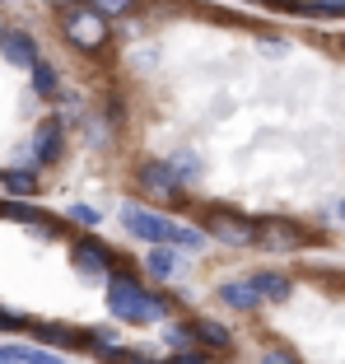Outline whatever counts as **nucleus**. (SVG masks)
Listing matches in <instances>:
<instances>
[{
    "label": "nucleus",
    "mask_w": 345,
    "mask_h": 364,
    "mask_svg": "<svg viewBox=\"0 0 345 364\" xmlns=\"http://www.w3.org/2000/svg\"><path fill=\"white\" fill-rule=\"evenodd\" d=\"M177 159H182L177 168H172V178H177V182H182V178H196V173H201V164H196L192 154H177Z\"/></svg>",
    "instance_id": "19"
},
{
    "label": "nucleus",
    "mask_w": 345,
    "mask_h": 364,
    "mask_svg": "<svg viewBox=\"0 0 345 364\" xmlns=\"http://www.w3.org/2000/svg\"><path fill=\"white\" fill-rule=\"evenodd\" d=\"M192 332L201 336V341H210V350H224V346H229V332L219 327V322H196Z\"/></svg>",
    "instance_id": "14"
},
{
    "label": "nucleus",
    "mask_w": 345,
    "mask_h": 364,
    "mask_svg": "<svg viewBox=\"0 0 345 364\" xmlns=\"http://www.w3.org/2000/svg\"><path fill=\"white\" fill-rule=\"evenodd\" d=\"M141 187L154 196V201H172V196H177V178H172L168 164H145L141 168Z\"/></svg>",
    "instance_id": "5"
},
{
    "label": "nucleus",
    "mask_w": 345,
    "mask_h": 364,
    "mask_svg": "<svg viewBox=\"0 0 345 364\" xmlns=\"http://www.w3.org/2000/svg\"><path fill=\"white\" fill-rule=\"evenodd\" d=\"M84 5L98 14V19H103V14H126L131 5H136V0H84Z\"/></svg>",
    "instance_id": "17"
},
{
    "label": "nucleus",
    "mask_w": 345,
    "mask_h": 364,
    "mask_svg": "<svg viewBox=\"0 0 345 364\" xmlns=\"http://www.w3.org/2000/svg\"><path fill=\"white\" fill-rule=\"evenodd\" d=\"M75 267L89 271V276H103V271H112V257H108L98 243H80V247H75Z\"/></svg>",
    "instance_id": "10"
},
{
    "label": "nucleus",
    "mask_w": 345,
    "mask_h": 364,
    "mask_svg": "<svg viewBox=\"0 0 345 364\" xmlns=\"http://www.w3.org/2000/svg\"><path fill=\"white\" fill-rule=\"evenodd\" d=\"M150 271H154V280H168V276H177V262H172V252L154 247V252H150Z\"/></svg>",
    "instance_id": "15"
},
{
    "label": "nucleus",
    "mask_w": 345,
    "mask_h": 364,
    "mask_svg": "<svg viewBox=\"0 0 345 364\" xmlns=\"http://www.w3.org/2000/svg\"><path fill=\"white\" fill-rule=\"evenodd\" d=\"M257 243H266L270 252H294V247L308 243V234H303L299 225H285V220H266V225L257 229Z\"/></svg>",
    "instance_id": "4"
},
{
    "label": "nucleus",
    "mask_w": 345,
    "mask_h": 364,
    "mask_svg": "<svg viewBox=\"0 0 345 364\" xmlns=\"http://www.w3.org/2000/svg\"><path fill=\"white\" fill-rule=\"evenodd\" d=\"M0 47H5V61H14V65H38L43 56H38V47H33V38L28 33H19V28H10V33H0Z\"/></svg>",
    "instance_id": "7"
},
{
    "label": "nucleus",
    "mask_w": 345,
    "mask_h": 364,
    "mask_svg": "<svg viewBox=\"0 0 345 364\" xmlns=\"http://www.w3.org/2000/svg\"><path fill=\"white\" fill-rule=\"evenodd\" d=\"M33 154L38 159H56L61 154V122H43L33 131Z\"/></svg>",
    "instance_id": "9"
},
{
    "label": "nucleus",
    "mask_w": 345,
    "mask_h": 364,
    "mask_svg": "<svg viewBox=\"0 0 345 364\" xmlns=\"http://www.w3.org/2000/svg\"><path fill=\"white\" fill-rule=\"evenodd\" d=\"M33 89H38V94H56V70L47 61L33 65Z\"/></svg>",
    "instance_id": "16"
},
{
    "label": "nucleus",
    "mask_w": 345,
    "mask_h": 364,
    "mask_svg": "<svg viewBox=\"0 0 345 364\" xmlns=\"http://www.w3.org/2000/svg\"><path fill=\"white\" fill-rule=\"evenodd\" d=\"M257 364H299V360H294V350H266Z\"/></svg>",
    "instance_id": "20"
},
{
    "label": "nucleus",
    "mask_w": 345,
    "mask_h": 364,
    "mask_svg": "<svg viewBox=\"0 0 345 364\" xmlns=\"http://www.w3.org/2000/svg\"><path fill=\"white\" fill-rule=\"evenodd\" d=\"M61 33H65L75 47H89V52L108 43V23L98 19L94 10H65V14H61Z\"/></svg>",
    "instance_id": "3"
},
{
    "label": "nucleus",
    "mask_w": 345,
    "mask_h": 364,
    "mask_svg": "<svg viewBox=\"0 0 345 364\" xmlns=\"http://www.w3.org/2000/svg\"><path fill=\"white\" fill-rule=\"evenodd\" d=\"M168 364H205V360H201V355H196V350H192V355H187V350H177V355H172Z\"/></svg>",
    "instance_id": "22"
},
{
    "label": "nucleus",
    "mask_w": 345,
    "mask_h": 364,
    "mask_svg": "<svg viewBox=\"0 0 345 364\" xmlns=\"http://www.w3.org/2000/svg\"><path fill=\"white\" fill-rule=\"evenodd\" d=\"M108 299H112V313L117 318H126V322H159L163 313H168V304L159 299V294H145L136 280H112V289H108Z\"/></svg>",
    "instance_id": "2"
},
{
    "label": "nucleus",
    "mask_w": 345,
    "mask_h": 364,
    "mask_svg": "<svg viewBox=\"0 0 345 364\" xmlns=\"http://www.w3.org/2000/svg\"><path fill=\"white\" fill-rule=\"evenodd\" d=\"M121 225H126L136 238H145V243H177V247H192V252L205 243L201 234L182 229L177 220H168V215H154V210H141V205H126V210H121Z\"/></svg>",
    "instance_id": "1"
},
{
    "label": "nucleus",
    "mask_w": 345,
    "mask_h": 364,
    "mask_svg": "<svg viewBox=\"0 0 345 364\" xmlns=\"http://www.w3.org/2000/svg\"><path fill=\"white\" fill-rule=\"evenodd\" d=\"M219 299L229 304V309H257V294H252V285H219Z\"/></svg>",
    "instance_id": "11"
},
{
    "label": "nucleus",
    "mask_w": 345,
    "mask_h": 364,
    "mask_svg": "<svg viewBox=\"0 0 345 364\" xmlns=\"http://www.w3.org/2000/svg\"><path fill=\"white\" fill-rule=\"evenodd\" d=\"M308 14H345V0H308Z\"/></svg>",
    "instance_id": "18"
},
{
    "label": "nucleus",
    "mask_w": 345,
    "mask_h": 364,
    "mask_svg": "<svg viewBox=\"0 0 345 364\" xmlns=\"http://www.w3.org/2000/svg\"><path fill=\"white\" fill-rule=\"evenodd\" d=\"M10 360L14 364H65L61 355H47V350H33V346H10Z\"/></svg>",
    "instance_id": "12"
},
{
    "label": "nucleus",
    "mask_w": 345,
    "mask_h": 364,
    "mask_svg": "<svg viewBox=\"0 0 345 364\" xmlns=\"http://www.w3.org/2000/svg\"><path fill=\"white\" fill-rule=\"evenodd\" d=\"M248 285H252V294H257V299H270V304L290 299V280H285L280 271H257Z\"/></svg>",
    "instance_id": "8"
},
{
    "label": "nucleus",
    "mask_w": 345,
    "mask_h": 364,
    "mask_svg": "<svg viewBox=\"0 0 345 364\" xmlns=\"http://www.w3.org/2000/svg\"><path fill=\"white\" fill-rule=\"evenodd\" d=\"M70 215H75V220H84V225H94V220H98V210H94V205H75Z\"/></svg>",
    "instance_id": "21"
},
{
    "label": "nucleus",
    "mask_w": 345,
    "mask_h": 364,
    "mask_svg": "<svg viewBox=\"0 0 345 364\" xmlns=\"http://www.w3.org/2000/svg\"><path fill=\"white\" fill-rule=\"evenodd\" d=\"M0 187L14 196H33L38 192V182H33V173H0Z\"/></svg>",
    "instance_id": "13"
},
{
    "label": "nucleus",
    "mask_w": 345,
    "mask_h": 364,
    "mask_svg": "<svg viewBox=\"0 0 345 364\" xmlns=\"http://www.w3.org/2000/svg\"><path fill=\"white\" fill-rule=\"evenodd\" d=\"M210 234H215V238H224V243H234V247L257 243V225L238 220V215H215V220H210Z\"/></svg>",
    "instance_id": "6"
},
{
    "label": "nucleus",
    "mask_w": 345,
    "mask_h": 364,
    "mask_svg": "<svg viewBox=\"0 0 345 364\" xmlns=\"http://www.w3.org/2000/svg\"><path fill=\"white\" fill-rule=\"evenodd\" d=\"M341 220H345V201H341Z\"/></svg>",
    "instance_id": "23"
}]
</instances>
